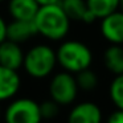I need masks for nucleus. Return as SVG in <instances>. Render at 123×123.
<instances>
[{"label":"nucleus","instance_id":"1","mask_svg":"<svg viewBox=\"0 0 123 123\" xmlns=\"http://www.w3.org/2000/svg\"><path fill=\"white\" fill-rule=\"evenodd\" d=\"M37 35L50 41H61L70 31V19L58 4L40 6L33 17Z\"/></svg>","mask_w":123,"mask_h":123},{"label":"nucleus","instance_id":"2","mask_svg":"<svg viewBox=\"0 0 123 123\" xmlns=\"http://www.w3.org/2000/svg\"><path fill=\"white\" fill-rule=\"evenodd\" d=\"M57 64L72 74L87 69L93 62L91 49L85 43L78 40H66L56 50Z\"/></svg>","mask_w":123,"mask_h":123},{"label":"nucleus","instance_id":"3","mask_svg":"<svg viewBox=\"0 0 123 123\" xmlns=\"http://www.w3.org/2000/svg\"><path fill=\"white\" fill-rule=\"evenodd\" d=\"M57 65L56 50L46 44L31 48L24 54V66L25 72L33 78H45L54 70Z\"/></svg>","mask_w":123,"mask_h":123},{"label":"nucleus","instance_id":"4","mask_svg":"<svg viewBox=\"0 0 123 123\" xmlns=\"http://www.w3.org/2000/svg\"><path fill=\"white\" fill-rule=\"evenodd\" d=\"M78 85L75 77L69 72H61L53 75L49 83V94L50 99H53L60 106H66L75 101L78 95Z\"/></svg>","mask_w":123,"mask_h":123},{"label":"nucleus","instance_id":"5","mask_svg":"<svg viewBox=\"0 0 123 123\" xmlns=\"http://www.w3.org/2000/svg\"><path fill=\"white\" fill-rule=\"evenodd\" d=\"M40 106L31 98L15 99L6 110L7 123H40Z\"/></svg>","mask_w":123,"mask_h":123},{"label":"nucleus","instance_id":"6","mask_svg":"<svg viewBox=\"0 0 123 123\" xmlns=\"http://www.w3.org/2000/svg\"><path fill=\"white\" fill-rule=\"evenodd\" d=\"M101 35L107 43L123 45V11L115 12L101 19Z\"/></svg>","mask_w":123,"mask_h":123},{"label":"nucleus","instance_id":"7","mask_svg":"<svg viewBox=\"0 0 123 123\" xmlns=\"http://www.w3.org/2000/svg\"><path fill=\"white\" fill-rule=\"evenodd\" d=\"M68 123H102V110L94 102H81L70 110Z\"/></svg>","mask_w":123,"mask_h":123},{"label":"nucleus","instance_id":"8","mask_svg":"<svg viewBox=\"0 0 123 123\" xmlns=\"http://www.w3.org/2000/svg\"><path fill=\"white\" fill-rule=\"evenodd\" d=\"M24 52L20 44L11 40H4L0 43V65L13 70H19L23 66Z\"/></svg>","mask_w":123,"mask_h":123},{"label":"nucleus","instance_id":"9","mask_svg":"<svg viewBox=\"0 0 123 123\" xmlns=\"http://www.w3.org/2000/svg\"><path fill=\"white\" fill-rule=\"evenodd\" d=\"M37 35L33 20H12L7 24V40L21 44Z\"/></svg>","mask_w":123,"mask_h":123},{"label":"nucleus","instance_id":"10","mask_svg":"<svg viewBox=\"0 0 123 123\" xmlns=\"http://www.w3.org/2000/svg\"><path fill=\"white\" fill-rule=\"evenodd\" d=\"M60 6L70 19V21L74 20L85 24H91L95 21V17L87 8L86 0H61Z\"/></svg>","mask_w":123,"mask_h":123},{"label":"nucleus","instance_id":"11","mask_svg":"<svg viewBox=\"0 0 123 123\" xmlns=\"http://www.w3.org/2000/svg\"><path fill=\"white\" fill-rule=\"evenodd\" d=\"M20 83L21 81L17 70L0 65V101L15 97L20 89Z\"/></svg>","mask_w":123,"mask_h":123},{"label":"nucleus","instance_id":"12","mask_svg":"<svg viewBox=\"0 0 123 123\" xmlns=\"http://www.w3.org/2000/svg\"><path fill=\"white\" fill-rule=\"evenodd\" d=\"M38 7L36 0H9L8 12L12 20H33Z\"/></svg>","mask_w":123,"mask_h":123},{"label":"nucleus","instance_id":"13","mask_svg":"<svg viewBox=\"0 0 123 123\" xmlns=\"http://www.w3.org/2000/svg\"><path fill=\"white\" fill-rule=\"evenodd\" d=\"M103 64L114 75L123 73V45L110 44L103 53Z\"/></svg>","mask_w":123,"mask_h":123},{"label":"nucleus","instance_id":"14","mask_svg":"<svg viewBox=\"0 0 123 123\" xmlns=\"http://www.w3.org/2000/svg\"><path fill=\"white\" fill-rule=\"evenodd\" d=\"M86 4L95 20L103 19L107 15L119 9L120 7L119 0H86Z\"/></svg>","mask_w":123,"mask_h":123},{"label":"nucleus","instance_id":"15","mask_svg":"<svg viewBox=\"0 0 123 123\" xmlns=\"http://www.w3.org/2000/svg\"><path fill=\"white\" fill-rule=\"evenodd\" d=\"M74 77H75V81H77V85H78V89H80V90L93 91L94 89L98 86V75H97L95 72H93L90 68L75 73Z\"/></svg>","mask_w":123,"mask_h":123},{"label":"nucleus","instance_id":"16","mask_svg":"<svg viewBox=\"0 0 123 123\" xmlns=\"http://www.w3.org/2000/svg\"><path fill=\"white\" fill-rule=\"evenodd\" d=\"M109 95L112 105L117 109L123 110V73L114 75V80L111 81L109 87Z\"/></svg>","mask_w":123,"mask_h":123},{"label":"nucleus","instance_id":"17","mask_svg":"<svg viewBox=\"0 0 123 123\" xmlns=\"http://www.w3.org/2000/svg\"><path fill=\"white\" fill-rule=\"evenodd\" d=\"M38 106H40L41 119H53V118L57 117V114L60 111V105L56 103L53 99L38 103Z\"/></svg>","mask_w":123,"mask_h":123},{"label":"nucleus","instance_id":"18","mask_svg":"<svg viewBox=\"0 0 123 123\" xmlns=\"http://www.w3.org/2000/svg\"><path fill=\"white\" fill-rule=\"evenodd\" d=\"M107 123H123V110L117 109L107 118Z\"/></svg>","mask_w":123,"mask_h":123},{"label":"nucleus","instance_id":"19","mask_svg":"<svg viewBox=\"0 0 123 123\" xmlns=\"http://www.w3.org/2000/svg\"><path fill=\"white\" fill-rule=\"evenodd\" d=\"M4 40H7V23L0 15V43H3Z\"/></svg>","mask_w":123,"mask_h":123},{"label":"nucleus","instance_id":"20","mask_svg":"<svg viewBox=\"0 0 123 123\" xmlns=\"http://www.w3.org/2000/svg\"><path fill=\"white\" fill-rule=\"evenodd\" d=\"M61 0H36L38 6H49V4H58Z\"/></svg>","mask_w":123,"mask_h":123},{"label":"nucleus","instance_id":"21","mask_svg":"<svg viewBox=\"0 0 123 123\" xmlns=\"http://www.w3.org/2000/svg\"><path fill=\"white\" fill-rule=\"evenodd\" d=\"M119 1H120V6H123V0H119Z\"/></svg>","mask_w":123,"mask_h":123},{"label":"nucleus","instance_id":"22","mask_svg":"<svg viewBox=\"0 0 123 123\" xmlns=\"http://www.w3.org/2000/svg\"><path fill=\"white\" fill-rule=\"evenodd\" d=\"M3 1H4V0H0V3H3Z\"/></svg>","mask_w":123,"mask_h":123}]
</instances>
